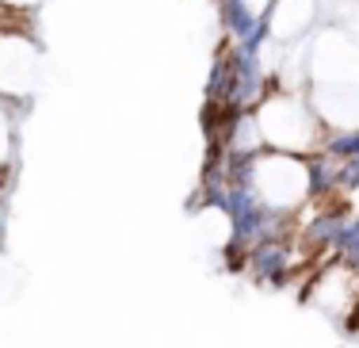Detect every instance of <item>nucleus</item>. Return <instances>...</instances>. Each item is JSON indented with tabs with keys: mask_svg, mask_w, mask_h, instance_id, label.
I'll list each match as a JSON object with an SVG mask.
<instances>
[{
	"mask_svg": "<svg viewBox=\"0 0 359 348\" xmlns=\"http://www.w3.org/2000/svg\"><path fill=\"white\" fill-rule=\"evenodd\" d=\"M256 126L268 149L313 157L325 146V123L298 88H276L256 104Z\"/></svg>",
	"mask_w": 359,
	"mask_h": 348,
	"instance_id": "obj_1",
	"label": "nucleus"
},
{
	"mask_svg": "<svg viewBox=\"0 0 359 348\" xmlns=\"http://www.w3.org/2000/svg\"><path fill=\"white\" fill-rule=\"evenodd\" d=\"M313 20H318V0H271L268 15H264L276 42L302 39V31H310Z\"/></svg>",
	"mask_w": 359,
	"mask_h": 348,
	"instance_id": "obj_2",
	"label": "nucleus"
},
{
	"mask_svg": "<svg viewBox=\"0 0 359 348\" xmlns=\"http://www.w3.org/2000/svg\"><path fill=\"white\" fill-rule=\"evenodd\" d=\"M15 157V115H12V96H0V173H8Z\"/></svg>",
	"mask_w": 359,
	"mask_h": 348,
	"instance_id": "obj_3",
	"label": "nucleus"
},
{
	"mask_svg": "<svg viewBox=\"0 0 359 348\" xmlns=\"http://www.w3.org/2000/svg\"><path fill=\"white\" fill-rule=\"evenodd\" d=\"M0 222H4V192H0Z\"/></svg>",
	"mask_w": 359,
	"mask_h": 348,
	"instance_id": "obj_4",
	"label": "nucleus"
}]
</instances>
